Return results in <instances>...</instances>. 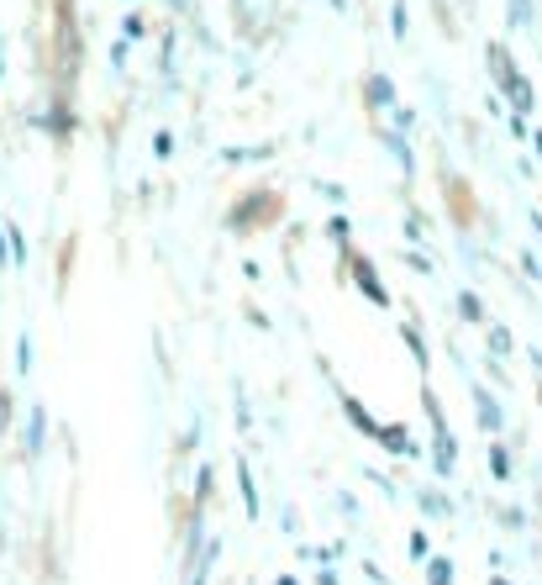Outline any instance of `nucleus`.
I'll return each mask as SVG.
<instances>
[{
    "label": "nucleus",
    "mask_w": 542,
    "mask_h": 585,
    "mask_svg": "<svg viewBox=\"0 0 542 585\" xmlns=\"http://www.w3.org/2000/svg\"><path fill=\"white\" fill-rule=\"evenodd\" d=\"M343 264H348V280L358 285V295L369 301V306H379V312H390V285L379 280V269L369 253H358V248H343Z\"/></svg>",
    "instance_id": "nucleus-1"
},
{
    "label": "nucleus",
    "mask_w": 542,
    "mask_h": 585,
    "mask_svg": "<svg viewBox=\"0 0 542 585\" xmlns=\"http://www.w3.org/2000/svg\"><path fill=\"white\" fill-rule=\"evenodd\" d=\"M274 212H280V195H274V191H248L232 212H227V227H232V232H248V227L274 221Z\"/></svg>",
    "instance_id": "nucleus-2"
},
{
    "label": "nucleus",
    "mask_w": 542,
    "mask_h": 585,
    "mask_svg": "<svg viewBox=\"0 0 542 585\" xmlns=\"http://www.w3.org/2000/svg\"><path fill=\"white\" fill-rule=\"evenodd\" d=\"M474 396V416H479V427L490 433V438H500L506 433V412H500V401H496V390H485V386H469Z\"/></svg>",
    "instance_id": "nucleus-3"
},
{
    "label": "nucleus",
    "mask_w": 542,
    "mask_h": 585,
    "mask_svg": "<svg viewBox=\"0 0 542 585\" xmlns=\"http://www.w3.org/2000/svg\"><path fill=\"white\" fill-rule=\"evenodd\" d=\"M432 475H437V480H453V475H458V438H453V433H437V438H432Z\"/></svg>",
    "instance_id": "nucleus-4"
},
{
    "label": "nucleus",
    "mask_w": 542,
    "mask_h": 585,
    "mask_svg": "<svg viewBox=\"0 0 542 585\" xmlns=\"http://www.w3.org/2000/svg\"><path fill=\"white\" fill-rule=\"evenodd\" d=\"M379 143L390 148V159L401 164L405 180H416V153H411V143H405V132L401 127H379Z\"/></svg>",
    "instance_id": "nucleus-5"
},
{
    "label": "nucleus",
    "mask_w": 542,
    "mask_h": 585,
    "mask_svg": "<svg viewBox=\"0 0 542 585\" xmlns=\"http://www.w3.org/2000/svg\"><path fill=\"white\" fill-rule=\"evenodd\" d=\"M337 401H343V416L354 422V427H358V433H364V438L375 443V438H379V427H384V422H375V416H369V407H364L358 396H348V390H337Z\"/></svg>",
    "instance_id": "nucleus-6"
},
{
    "label": "nucleus",
    "mask_w": 542,
    "mask_h": 585,
    "mask_svg": "<svg viewBox=\"0 0 542 585\" xmlns=\"http://www.w3.org/2000/svg\"><path fill=\"white\" fill-rule=\"evenodd\" d=\"M364 100H369V111H395V106H401L390 74H369V79H364Z\"/></svg>",
    "instance_id": "nucleus-7"
},
{
    "label": "nucleus",
    "mask_w": 542,
    "mask_h": 585,
    "mask_svg": "<svg viewBox=\"0 0 542 585\" xmlns=\"http://www.w3.org/2000/svg\"><path fill=\"white\" fill-rule=\"evenodd\" d=\"M379 448H390V454H395V459H416V454H422V448H416V443H411V433H405L401 422H384V427H379Z\"/></svg>",
    "instance_id": "nucleus-8"
},
{
    "label": "nucleus",
    "mask_w": 542,
    "mask_h": 585,
    "mask_svg": "<svg viewBox=\"0 0 542 585\" xmlns=\"http://www.w3.org/2000/svg\"><path fill=\"white\" fill-rule=\"evenodd\" d=\"M500 96L511 100V117H532V111H538V90H532V79H527V74H517Z\"/></svg>",
    "instance_id": "nucleus-9"
},
{
    "label": "nucleus",
    "mask_w": 542,
    "mask_h": 585,
    "mask_svg": "<svg viewBox=\"0 0 542 585\" xmlns=\"http://www.w3.org/2000/svg\"><path fill=\"white\" fill-rule=\"evenodd\" d=\"M485 64H490V79H496V90H506V85H511V79H517V58H511V53H506V43H490V48H485Z\"/></svg>",
    "instance_id": "nucleus-10"
},
{
    "label": "nucleus",
    "mask_w": 542,
    "mask_h": 585,
    "mask_svg": "<svg viewBox=\"0 0 542 585\" xmlns=\"http://www.w3.org/2000/svg\"><path fill=\"white\" fill-rule=\"evenodd\" d=\"M47 132H53L58 143H69L74 138V100L53 96V106H47Z\"/></svg>",
    "instance_id": "nucleus-11"
},
{
    "label": "nucleus",
    "mask_w": 542,
    "mask_h": 585,
    "mask_svg": "<svg viewBox=\"0 0 542 585\" xmlns=\"http://www.w3.org/2000/svg\"><path fill=\"white\" fill-rule=\"evenodd\" d=\"M237 496H242V512L259 522L263 501H259V486H253V469H248V459H237Z\"/></svg>",
    "instance_id": "nucleus-12"
},
{
    "label": "nucleus",
    "mask_w": 542,
    "mask_h": 585,
    "mask_svg": "<svg viewBox=\"0 0 542 585\" xmlns=\"http://www.w3.org/2000/svg\"><path fill=\"white\" fill-rule=\"evenodd\" d=\"M416 507H422V517H432V522H448V517H453V501L437 486H422V490H416Z\"/></svg>",
    "instance_id": "nucleus-13"
},
{
    "label": "nucleus",
    "mask_w": 542,
    "mask_h": 585,
    "mask_svg": "<svg viewBox=\"0 0 542 585\" xmlns=\"http://www.w3.org/2000/svg\"><path fill=\"white\" fill-rule=\"evenodd\" d=\"M43 443H47V412L43 407H32V412H26V459H37Z\"/></svg>",
    "instance_id": "nucleus-14"
},
{
    "label": "nucleus",
    "mask_w": 542,
    "mask_h": 585,
    "mask_svg": "<svg viewBox=\"0 0 542 585\" xmlns=\"http://www.w3.org/2000/svg\"><path fill=\"white\" fill-rule=\"evenodd\" d=\"M401 338H405V348H411V359H416V369H432V348H426V338H422V327L416 322H401Z\"/></svg>",
    "instance_id": "nucleus-15"
},
{
    "label": "nucleus",
    "mask_w": 542,
    "mask_h": 585,
    "mask_svg": "<svg viewBox=\"0 0 542 585\" xmlns=\"http://www.w3.org/2000/svg\"><path fill=\"white\" fill-rule=\"evenodd\" d=\"M485 338H490V359H511V354H517V338H511V327H506V322H490V327H485Z\"/></svg>",
    "instance_id": "nucleus-16"
},
{
    "label": "nucleus",
    "mask_w": 542,
    "mask_h": 585,
    "mask_svg": "<svg viewBox=\"0 0 542 585\" xmlns=\"http://www.w3.org/2000/svg\"><path fill=\"white\" fill-rule=\"evenodd\" d=\"M511 475H517V464H511V448H506L500 438H490V480H500V486H506Z\"/></svg>",
    "instance_id": "nucleus-17"
},
{
    "label": "nucleus",
    "mask_w": 542,
    "mask_h": 585,
    "mask_svg": "<svg viewBox=\"0 0 542 585\" xmlns=\"http://www.w3.org/2000/svg\"><path fill=\"white\" fill-rule=\"evenodd\" d=\"M422 570H426V585H453V581H458V564H453L448 554H432Z\"/></svg>",
    "instance_id": "nucleus-18"
},
{
    "label": "nucleus",
    "mask_w": 542,
    "mask_h": 585,
    "mask_svg": "<svg viewBox=\"0 0 542 585\" xmlns=\"http://www.w3.org/2000/svg\"><path fill=\"white\" fill-rule=\"evenodd\" d=\"M212 490H216V464H195V507H212Z\"/></svg>",
    "instance_id": "nucleus-19"
},
{
    "label": "nucleus",
    "mask_w": 542,
    "mask_h": 585,
    "mask_svg": "<svg viewBox=\"0 0 542 585\" xmlns=\"http://www.w3.org/2000/svg\"><path fill=\"white\" fill-rule=\"evenodd\" d=\"M422 407H426V422H432V438H437V433H453L448 412H443V401H437V390H432V386L422 390Z\"/></svg>",
    "instance_id": "nucleus-20"
},
{
    "label": "nucleus",
    "mask_w": 542,
    "mask_h": 585,
    "mask_svg": "<svg viewBox=\"0 0 542 585\" xmlns=\"http://www.w3.org/2000/svg\"><path fill=\"white\" fill-rule=\"evenodd\" d=\"M458 317L474 322V327H490V317H485V301H479V291H458Z\"/></svg>",
    "instance_id": "nucleus-21"
},
{
    "label": "nucleus",
    "mask_w": 542,
    "mask_h": 585,
    "mask_svg": "<svg viewBox=\"0 0 542 585\" xmlns=\"http://www.w3.org/2000/svg\"><path fill=\"white\" fill-rule=\"evenodd\" d=\"M6 243H11V269H22L26 264V238H22L17 221H6Z\"/></svg>",
    "instance_id": "nucleus-22"
},
{
    "label": "nucleus",
    "mask_w": 542,
    "mask_h": 585,
    "mask_svg": "<svg viewBox=\"0 0 542 585\" xmlns=\"http://www.w3.org/2000/svg\"><path fill=\"white\" fill-rule=\"evenodd\" d=\"M327 238L337 248H354V221H348V217H332L327 221Z\"/></svg>",
    "instance_id": "nucleus-23"
},
{
    "label": "nucleus",
    "mask_w": 542,
    "mask_h": 585,
    "mask_svg": "<svg viewBox=\"0 0 542 585\" xmlns=\"http://www.w3.org/2000/svg\"><path fill=\"white\" fill-rule=\"evenodd\" d=\"M405 549H411V560H416V564L432 560V538H426V528H416V533L405 538Z\"/></svg>",
    "instance_id": "nucleus-24"
},
{
    "label": "nucleus",
    "mask_w": 542,
    "mask_h": 585,
    "mask_svg": "<svg viewBox=\"0 0 542 585\" xmlns=\"http://www.w3.org/2000/svg\"><path fill=\"white\" fill-rule=\"evenodd\" d=\"M506 17H511V26H532V0H506Z\"/></svg>",
    "instance_id": "nucleus-25"
},
{
    "label": "nucleus",
    "mask_w": 542,
    "mask_h": 585,
    "mask_svg": "<svg viewBox=\"0 0 542 585\" xmlns=\"http://www.w3.org/2000/svg\"><path fill=\"white\" fill-rule=\"evenodd\" d=\"M411 17H405V0H395V6H390V37H395V43H405V32H411Z\"/></svg>",
    "instance_id": "nucleus-26"
},
{
    "label": "nucleus",
    "mask_w": 542,
    "mask_h": 585,
    "mask_svg": "<svg viewBox=\"0 0 542 585\" xmlns=\"http://www.w3.org/2000/svg\"><path fill=\"white\" fill-rule=\"evenodd\" d=\"M142 37H148V22H142L138 11H132V17L121 22V43H142Z\"/></svg>",
    "instance_id": "nucleus-27"
},
{
    "label": "nucleus",
    "mask_w": 542,
    "mask_h": 585,
    "mask_svg": "<svg viewBox=\"0 0 542 585\" xmlns=\"http://www.w3.org/2000/svg\"><path fill=\"white\" fill-rule=\"evenodd\" d=\"M11 416H17V401H11V390L0 386V438L11 433Z\"/></svg>",
    "instance_id": "nucleus-28"
},
{
    "label": "nucleus",
    "mask_w": 542,
    "mask_h": 585,
    "mask_svg": "<svg viewBox=\"0 0 542 585\" xmlns=\"http://www.w3.org/2000/svg\"><path fill=\"white\" fill-rule=\"evenodd\" d=\"M500 528H511V533H521V528H527V512H521V507H500Z\"/></svg>",
    "instance_id": "nucleus-29"
},
{
    "label": "nucleus",
    "mask_w": 542,
    "mask_h": 585,
    "mask_svg": "<svg viewBox=\"0 0 542 585\" xmlns=\"http://www.w3.org/2000/svg\"><path fill=\"white\" fill-rule=\"evenodd\" d=\"M17 375H32V338H17Z\"/></svg>",
    "instance_id": "nucleus-30"
},
{
    "label": "nucleus",
    "mask_w": 542,
    "mask_h": 585,
    "mask_svg": "<svg viewBox=\"0 0 542 585\" xmlns=\"http://www.w3.org/2000/svg\"><path fill=\"white\" fill-rule=\"evenodd\" d=\"M237 427L253 433V412H248V396H242V390H237Z\"/></svg>",
    "instance_id": "nucleus-31"
},
{
    "label": "nucleus",
    "mask_w": 542,
    "mask_h": 585,
    "mask_svg": "<svg viewBox=\"0 0 542 585\" xmlns=\"http://www.w3.org/2000/svg\"><path fill=\"white\" fill-rule=\"evenodd\" d=\"M411 122H416V111H411V106H395V111H390V127H401V132H405Z\"/></svg>",
    "instance_id": "nucleus-32"
},
{
    "label": "nucleus",
    "mask_w": 542,
    "mask_h": 585,
    "mask_svg": "<svg viewBox=\"0 0 542 585\" xmlns=\"http://www.w3.org/2000/svg\"><path fill=\"white\" fill-rule=\"evenodd\" d=\"M153 153H159V159H174V138H169V132H153Z\"/></svg>",
    "instance_id": "nucleus-33"
},
{
    "label": "nucleus",
    "mask_w": 542,
    "mask_h": 585,
    "mask_svg": "<svg viewBox=\"0 0 542 585\" xmlns=\"http://www.w3.org/2000/svg\"><path fill=\"white\" fill-rule=\"evenodd\" d=\"M521 269H527V274H532V280H538V285H542V259H538V253H532V248L521 253Z\"/></svg>",
    "instance_id": "nucleus-34"
},
{
    "label": "nucleus",
    "mask_w": 542,
    "mask_h": 585,
    "mask_svg": "<svg viewBox=\"0 0 542 585\" xmlns=\"http://www.w3.org/2000/svg\"><path fill=\"white\" fill-rule=\"evenodd\" d=\"M405 264L416 269V274H432V259H426V253H416V248H411V253H405Z\"/></svg>",
    "instance_id": "nucleus-35"
},
{
    "label": "nucleus",
    "mask_w": 542,
    "mask_h": 585,
    "mask_svg": "<svg viewBox=\"0 0 542 585\" xmlns=\"http://www.w3.org/2000/svg\"><path fill=\"white\" fill-rule=\"evenodd\" d=\"M364 475H369V480H375L384 496H395V480H390V475H379V469H364Z\"/></svg>",
    "instance_id": "nucleus-36"
},
{
    "label": "nucleus",
    "mask_w": 542,
    "mask_h": 585,
    "mask_svg": "<svg viewBox=\"0 0 542 585\" xmlns=\"http://www.w3.org/2000/svg\"><path fill=\"white\" fill-rule=\"evenodd\" d=\"M405 238H411V243H422V217H416V212L405 217Z\"/></svg>",
    "instance_id": "nucleus-37"
},
{
    "label": "nucleus",
    "mask_w": 542,
    "mask_h": 585,
    "mask_svg": "<svg viewBox=\"0 0 542 585\" xmlns=\"http://www.w3.org/2000/svg\"><path fill=\"white\" fill-rule=\"evenodd\" d=\"M316 585H343L337 581V564H322V570H316Z\"/></svg>",
    "instance_id": "nucleus-38"
},
{
    "label": "nucleus",
    "mask_w": 542,
    "mask_h": 585,
    "mask_svg": "<svg viewBox=\"0 0 542 585\" xmlns=\"http://www.w3.org/2000/svg\"><path fill=\"white\" fill-rule=\"evenodd\" d=\"M6 248L11 243H6V221H0V269H6Z\"/></svg>",
    "instance_id": "nucleus-39"
},
{
    "label": "nucleus",
    "mask_w": 542,
    "mask_h": 585,
    "mask_svg": "<svg viewBox=\"0 0 542 585\" xmlns=\"http://www.w3.org/2000/svg\"><path fill=\"white\" fill-rule=\"evenodd\" d=\"M532 232H538V243H542V212H532Z\"/></svg>",
    "instance_id": "nucleus-40"
},
{
    "label": "nucleus",
    "mask_w": 542,
    "mask_h": 585,
    "mask_svg": "<svg viewBox=\"0 0 542 585\" xmlns=\"http://www.w3.org/2000/svg\"><path fill=\"white\" fill-rule=\"evenodd\" d=\"M490 585H517V581H506V575H500V570H496V575H490Z\"/></svg>",
    "instance_id": "nucleus-41"
},
{
    "label": "nucleus",
    "mask_w": 542,
    "mask_h": 585,
    "mask_svg": "<svg viewBox=\"0 0 542 585\" xmlns=\"http://www.w3.org/2000/svg\"><path fill=\"white\" fill-rule=\"evenodd\" d=\"M532 365H538V375H542V348H532Z\"/></svg>",
    "instance_id": "nucleus-42"
},
{
    "label": "nucleus",
    "mask_w": 542,
    "mask_h": 585,
    "mask_svg": "<svg viewBox=\"0 0 542 585\" xmlns=\"http://www.w3.org/2000/svg\"><path fill=\"white\" fill-rule=\"evenodd\" d=\"M532 148H538V159H542V132H532Z\"/></svg>",
    "instance_id": "nucleus-43"
},
{
    "label": "nucleus",
    "mask_w": 542,
    "mask_h": 585,
    "mask_svg": "<svg viewBox=\"0 0 542 585\" xmlns=\"http://www.w3.org/2000/svg\"><path fill=\"white\" fill-rule=\"evenodd\" d=\"M274 585H295V575H280V581H274Z\"/></svg>",
    "instance_id": "nucleus-44"
},
{
    "label": "nucleus",
    "mask_w": 542,
    "mask_h": 585,
    "mask_svg": "<svg viewBox=\"0 0 542 585\" xmlns=\"http://www.w3.org/2000/svg\"><path fill=\"white\" fill-rule=\"evenodd\" d=\"M0 74H6V43H0Z\"/></svg>",
    "instance_id": "nucleus-45"
},
{
    "label": "nucleus",
    "mask_w": 542,
    "mask_h": 585,
    "mask_svg": "<svg viewBox=\"0 0 542 585\" xmlns=\"http://www.w3.org/2000/svg\"><path fill=\"white\" fill-rule=\"evenodd\" d=\"M174 6H185V0H174Z\"/></svg>",
    "instance_id": "nucleus-46"
}]
</instances>
